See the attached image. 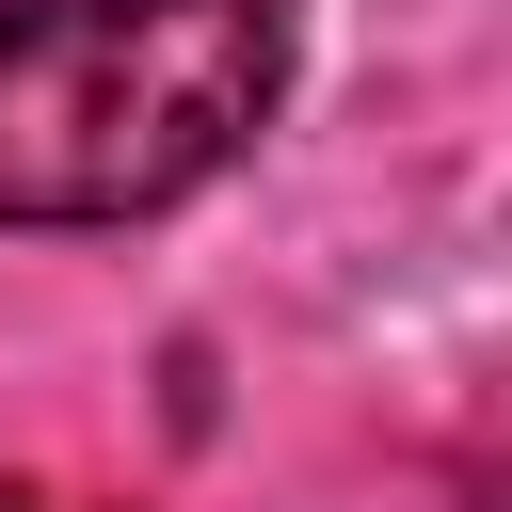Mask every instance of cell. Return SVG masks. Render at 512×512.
I'll return each mask as SVG.
<instances>
[{"instance_id":"7a4b0ae2","label":"cell","mask_w":512,"mask_h":512,"mask_svg":"<svg viewBox=\"0 0 512 512\" xmlns=\"http://www.w3.org/2000/svg\"><path fill=\"white\" fill-rule=\"evenodd\" d=\"M0 512H80V496H32V480H0Z\"/></svg>"},{"instance_id":"6da1fadb","label":"cell","mask_w":512,"mask_h":512,"mask_svg":"<svg viewBox=\"0 0 512 512\" xmlns=\"http://www.w3.org/2000/svg\"><path fill=\"white\" fill-rule=\"evenodd\" d=\"M288 96V0H0V224H160Z\"/></svg>"}]
</instances>
